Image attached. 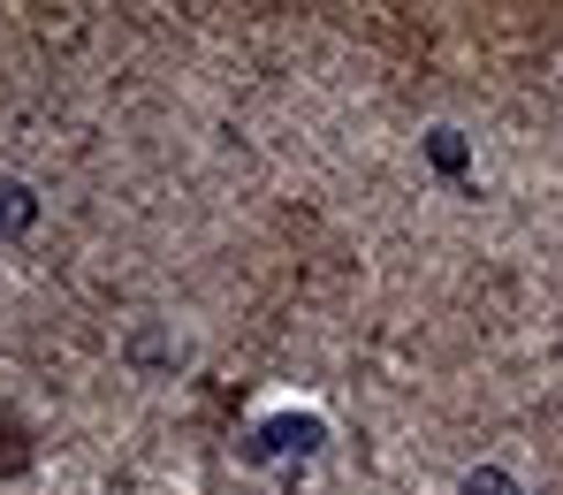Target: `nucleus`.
Instances as JSON below:
<instances>
[{
    "label": "nucleus",
    "mask_w": 563,
    "mask_h": 495,
    "mask_svg": "<svg viewBox=\"0 0 563 495\" xmlns=\"http://www.w3.org/2000/svg\"><path fill=\"white\" fill-rule=\"evenodd\" d=\"M320 442H328V427H320L312 411H282V419H267V427H252L244 458H252V465H305Z\"/></svg>",
    "instance_id": "1"
},
{
    "label": "nucleus",
    "mask_w": 563,
    "mask_h": 495,
    "mask_svg": "<svg viewBox=\"0 0 563 495\" xmlns=\"http://www.w3.org/2000/svg\"><path fill=\"white\" fill-rule=\"evenodd\" d=\"M465 495H518V481H510V473H495V465H479V473L465 481Z\"/></svg>",
    "instance_id": "4"
},
{
    "label": "nucleus",
    "mask_w": 563,
    "mask_h": 495,
    "mask_svg": "<svg viewBox=\"0 0 563 495\" xmlns=\"http://www.w3.org/2000/svg\"><path fill=\"white\" fill-rule=\"evenodd\" d=\"M31 213H38V198L23 184H0V229H31Z\"/></svg>",
    "instance_id": "2"
},
{
    "label": "nucleus",
    "mask_w": 563,
    "mask_h": 495,
    "mask_svg": "<svg viewBox=\"0 0 563 495\" xmlns=\"http://www.w3.org/2000/svg\"><path fill=\"white\" fill-rule=\"evenodd\" d=\"M427 153H434V168H450V176L465 168V138H457V130H434V145H427Z\"/></svg>",
    "instance_id": "3"
}]
</instances>
